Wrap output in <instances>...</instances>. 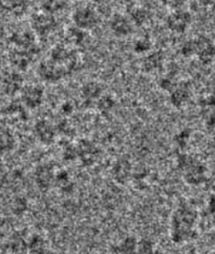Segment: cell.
<instances>
[{"label":"cell","mask_w":215,"mask_h":254,"mask_svg":"<svg viewBox=\"0 0 215 254\" xmlns=\"http://www.w3.org/2000/svg\"><path fill=\"white\" fill-rule=\"evenodd\" d=\"M72 20L75 26L84 31H90L99 24V15L91 6H82L77 8L72 15Z\"/></svg>","instance_id":"cell-3"},{"label":"cell","mask_w":215,"mask_h":254,"mask_svg":"<svg viewBox=\"0 0 215 254\" xmlns=\"http://www.w3.org/2000/svg\"><path fill=\"white\" fill-rule=\"evenodd\" d=\"M139 254H151L153 251L152 243L148 240H142L138 244Z\"/></svg>","instance_id":"cell-33"},{"label":"cell","mask_w":215,"mask_h":254,"mask_svg":"<svg viewBox=\"0 0 215 254\" xmlns=\"http://www.w3.org/2000/svg\"><path fill=\"white\" fill-rule=\"evenodd\" d=\"M138 242L132 237L126 238L121 245L118 247V251L121 254H139L138 251Z\"/></svg>","instance_id":"cell-24"},{"label":"cell","mask_w":215,"mask_h":254,"mask_svg":"<svg viewBox=\"0 0 215 254\" xmlns=\"http://www.w3.org/2000/svg\"><path fill=\"white\" fill-rule=\"evenodd\" d=\"M192 22V16L184 9H178L171 13L166 20V24L170 32L175 34H183L187 31Z\"/></svg>","instance_id":"cell-6"},{"label":"cell","mask_w":215,"mask_h":254,"mask_svg":"<svg viewBox=\"0 0 215 254\" xmlns=\"http://www.w3.org/2000/svg\"><path fill=\"white\" fill-rule=\"evenodd\" d=\"M14 145H15V140H14L13 135L8 131L7 132L2 131V134H1V149H2V151L3 152L11 151L14 148Z\"/></svg>","instance_id":"cell-32"},{"label":"cell","mask_w":215,"mask_h":254,"mask_svg":"<svg viewBox=\"0 0 215 254\" xmlns=\"http://www.w3.org/2000/svg\"><path fill=\"white\" fill-rule=\"evenodd\" d=\"M7 247L9 250L17 254H22L28 249V244L24 241V239L20 236H14L9 241Z\"/></svg>","instance_id":"cell-26"},{"label":"cell","mask_w":215,"mask_h":254,"mask_svg":"<svg viewBox=\"0 0 215 254\" xmlns=\"http://www.w3.org/2000/svg\"><path fill=\"white\" fill-rule=\"evenodd\" d=\"M197 56L199 61L205 65H210L215 59V43L206 36H200L195 39Z\"/></svg>","instance_id":"cell-7"},{"label":"cell","mask_w":215,"mask_h":254,"mask_svg":"<svg viewBox=\"0 0 215 254\" xmlns=\"http://www.w3.org/2000/svg\"><path fill=\"white\" fill-rule=\"evenodd\" d=\"M27 209V202L24 198L18 197L12 203V211L16 216H21V214Z\"/></svg>","instance_id":"cell-31"},{"label":"cell","mask_w":215,"mask_h":254,"mask_svg":"<svg viewBox=\"0 0 215 254\" xmlns=\"http://www.w3.org/2000/svg\"><path fill=\"white\" fill-rule=\"evenodd\" d=\"M28 251L31 254H45L46 245L44 239L40 236H34L28 243Z\"/></svg>","instance_id":"cell-25"},{"label":"cell","mask_w":215,"mask_h":254,"mask_svg":"<svg viewBox=\"0 0 215 254\" xmlns=\"http://www.w3.org/2000/svg\"><path fill=\"white\" fill-rule=\"evenodd\" d=\"M112 175L119 183L127 182L131 176V164L127 160H119L114 164Z\"/></svg>","instance_id":"cell-20"},{"label":"cell","mask_w":215,"mask_h":254,"mask_svg":"<svg viewBox=\"0 0 215 254\" xmlns=\"http://www.w3.org/2000/svg\"><path fill=\"white\" fill-rule=\"evenodd\" d=\"M205 254H214V253H211V252H208V253H205Z\"/></svg>","instance_id":"cell-44"},{"label":"cell","mask_w":215,"mask_h":254,"mask_svg":"<svg viewBox=\"0 0 215 254\" xmlns=\"http://www.w3.org/2000/svg\"><path fill=\"white\" fill-rule=\"evenodd\" d=\"M33 31L40 37H47L57 28V19L54 15L46 12L37 13L32 18Z\"/></svg>","instance_id":"cell-5"},{"label":"cell","mask_w":215,"mask_h":254,"mask_svg":"<svg viewBox=\"0 0 215 254\" xmlns=\"http://www.w3.org/2000/svg\"><path fill=\"white\" fill-rule=\"evenodd\" d=\"M189 136H190V132L188 130H184L180 134L177 135L175 140H177V143L181 146V148H185L186 144H187L188 139H189Z\"/></svg>","instance_id":"cell-35"},{"label":"cell","mask_w":215,"mask_h":254,"mask_svg":"<svg viewBox=\"0 0 215 254\" xmlns=\"http://www.w3.org/2000/svg\"><path fill=\"white\" fill-rule=\"evenodd\" d=\"M77 156H79V153H78V149L76 146L68 145L64 150V158L66 160H73L77 157Z\"/></svg>","instance_id":"cell-36"},{"label":"cell","mask_w":215,"mask_h":254,"mask_svg":"<svg viewBox=\"0 0 215 254\" xmlns=\"http://www.w3.org/2000/svg\"><path fill=\"white\" fill-rule=\"evenodd\" d=\"M178 165L184 171L185 180L187 183L199 185L206 181V168L191 156L181 154L178 158Z\"/></svg>","instance_id":"cell-1"},{"label":"cell","mask_w":215,"mask_h":254,"mask_svg":"<svg viewBox=\"0 0 215 254\" xmlns=\"http://www.w3.org/2000/svg\"><path fill=\"white\" fill-rule=\"evenodd\" d=\"M130 19L134 25L142 26L149 19V12L144 7H134L130 12Z\"/></svg>","instance_id":"cell-23"},{"label":"cell","mask_w":215,"mask_h":254,"mask_svg":"<svg viewBox=\"0 0 215 254\" xmlns=\"http://www.w3.org/2000/svg\"><path fill=\"white\" fill-rule=\"evenodd\" d=\"M177 86L178 85H175V83L172 81V79H170V77H163L160 81V87L165 91L172 92Z\"/></svg>","instance_id":"cell-34"},{"label":"cell","mask_w":215,"mask_h":254,"mask_svg":"<svg viewBox=\"0 0 215 254\" xmlns=\"http://www.w3.org/2000/svg\"><path fill=\"white\" fill-rule=\"evenodd\" d=\"M53 180L54 173L52 168L48 167V165H41V167L37 168L35 172V181L41 190H46L47 189H50Z\"/></svg>","instance_id":"cell-15"},{"label":"cell","mask_w":215,"mask_h":254,"mask_svg":"<svg viewBox=\"0 0 215 254\" xmlns=\"http://www.w3.org/2000/svg\"><path fill=\"white\" fill-rule=\"evenodd\" d=\"M209 211L212 214H215V197H212L209 201Z\"/></svg>","instance_id":"cell-40"},{"label":"cell","mask_w":215,"mask_h":254,"mask_svg":"<svg viewBox=\"0 0 215 254\" xmlns=\"http://www.w3.org/2000/svg\"><path fill=\"white\" fill-rule=\"evenodd\" d=\"M181 54L182 56L186 58H190L197 55V43H195V39L194 40H188L186 41L182 47H181Z\"/></svg>","instance_id":"cell-30"},{"label":"cell","mask_w":215,"mask_h":254,"mask_svg":"<svg viewBox=\"0 0 215 254\" xmlns=\"http://www.w3.org/2000/svg\"><path fill=\"white\" fill-rule=\"evenodd\" d=\"M110 31L119 38H125L131 35L133 32V23L130 18H127L122 14H115L110 19Z\"/></svg>","instance_id":"cell-11"},{"label":"cell","mask_w":215,"mask_h":254,"mask_svg":"<svg viewBox=\"0 0 215 254\" xmlns=\"http://www.w3.org/2000/svg\"><path fill=\"white\" fill-rule=\"evenodd\" d=\"M65 7V2L63 0H45L42 4V11L48 14H56L61 12Z\"/></svg>","instance_id":"cell-27"},{"label":"cell","mask_w":215,"mask_h":254,"mask_svg":"<svg viewBox=\"0 0 215 254\" xmlns=\"http://www.w3.org/2000/svg\"><path fill=\"white\" fill-rule=\"evenodd\" d=\"M190 254H198V253H197V251H195V250H191Z\"/></svg>","instance_id":"cell-42"},{"label":"cell","mask_w":215,"mask_h":254,"mask_svg":"<svg viewBox=\"0 0 215 254\" xmlns=\"http://www.w3.org/2000/svg\"><path fill=\"white\" fill-rule=\"evenodd\" d=\"M37 54V51H22L13 48L8 55V58L12 65L16 67L18 70H26Z\"/></svg>","instance_id":"cell-12"},{"label":"cell","mask_w":215,"mask_h":254,"mask_svg":"<svg viewBox=\"0 0 215 254\" xmlns=\"http://www.w3.org/2000/svg\"><path fill=\"white\" fill-rule=\"evenodd\" d=\"M85 31L77 26L70 27L65 33V39L68 44L74 46H80L85 41Z\"/></svg>","instance_id":"cell-22"},{"label":"cell","mask_w":215,"mask_h":254,"mask_svg":"<svg viewBox=\"0 0 215 254\" xmlns=\"http://www.w3.org/2000/svg\"><path fill=\"white\" fill-rule=\"evenodd\" d=\"M35 40L36 39L34 34L27 31L15 32L7 38L8 44H11L13 48H16V50L38 52V47Z\"/></svg>","instance_id":"cell-10"},{"label":"cell","mask_w":215,"mask_h":254,"mask_svg":"<svg viewBox=\"0 0 215 254\" xmlns=\"http://www.w3.org/2000/svg\"><path fill=\"white\" fill-rule=\"evenodd\" d=\"M50 59L65 68L68 74L75 72L79 66V58H78L77 53L63 44H58L53 48L50 54Z\"/></svg>","instance_id":"cell-2"},{"label":"cell","mask_w":215,"mask_h":254,"mask_svg":"<svg viewBox=\"0 0 215 254\" xmlns=\"http://www.w3.org/2000/svg\"><path fill=\"white\" fill-rule=\"evenodd\" d=\"M103 87L97 82L86 83L81 89V96L85 103L91 104L94 101H98L102 96Z\"/></svg>","instance_id":"cell-18"},{"label":"cell","mask_w":215,"mask_h":254,"mask_svg":"<svg viewBox=\"0 0 215 254\" xmlns=\"http://www.w3.org/2000/svg\"><path fill=\"white\" fill-rule=\"evenodd\" d=\"M77 149L78 153H79V157L82 158L83 162L85 161L86 164H91L94 162L98 150L93 142L83 140L77 146Z\"/></svg>","instance_id":"cell-21"},{"label":"cell","mask_w":215,"mask_h":254,"mask_svg":"<svg viewBox=\"0 0 215 254\" xmlns=\"http://www.w3.org/2000/svg\"><path fill=\"white\" fill-rule=\"evenodd\" d=\"M62 111L65 115H70L74 111V107L71 103L67 102L64 105H62Z\"/></svg>","instance_id":"cell-39"},{"label":"cell","mask_w":215,"mask_h":254,"mask_svg":"<svg viewBox=\"0 0 215 254\" xmlns=\"http://www.w3.org/2000/svg\"><path fill=\"white\" fill-rule=\"evenodd\" d=\"M37 137L43 143H52L55 139V129L53 126L46 121H39L34 128Z\"/></svg>","instance_id":"cell-16"},{"label":"cell","mask_w":215,"mask_h":254,"mask_svg":"<svg viewBox=\"0 0 215 254\" xmlns=\"http://www.w3.org/2000/svg\"><path fill=\"white\" fill-rule=\"evenodd\" d=\"M152 43L147 38H140L133 43V52L138 55H144L150 52Z\"/></svg>","instance_id":"cell-29"},{"label":"cell","mask_w":215,"mask_h":254,"mask_svg":"<svg viewBox=\"0 0 215 254\" xmlns=\"http://www.w3.org/2000/svg\"><path fill=\"white\" fill-rule=\"evenodd\" d=\"M186 1V0H185ZM172 3H173V6H180L184 3V0H172Z\"/></svg>","instance_id":"cell-41"},{"label":"cell","mask_w":215,"mask_h":254,"mask_svg":"<svg viewBox=\"0 0 215 254\" xmlns=\"http://www.w3.org/2000/svg\"><path fill=\"white\" fill-rule=\"evenodd\" d=\"M23 88V77L17 71L7 72L2 77V90L7 96H13Z\"/></svg>","instance_id":"cell-13"},{"label":"cell","mask_w":215,"mask_h":254,"mask_svg":"<svg viewBox=\"0 0 215 254\" xmlns=\"http://www.w3.org/2000/svg\"><path fill=\"white\" fill-rule=\"evenodd\" d=\"M164 60H165V57L162 52L160 51L152 52L143 59L142 64H141L142 70L146 73H150V72L159 70L164 65Z\"/></svg>","instance_id":"cell-14"},{"label":"cell","mask_w":215,"mask_h":254,"mask_svg":"<svg viewBox=\"0 0 215 254\" xmlns=\"http://www.w3.org/2000/svg\"><path fill=\"white\" fill-rule=\"evenodd\" d=\"M43 88L38 85L24 86L21 90V102L28 109H36L43 102Z\"/></svg>","instance_id":"cell-9"},{"label":"cell","mask_w":215,"mask_h":254,"mask_svg":"<svg viewBox=\"0 0 215 254\" xmlns=\"http://www.w3.org/2000/svg\"><path fill=\"white\" fill-rule=\"evenodd\" d=\"M1 6L5 12L16 17L24 15L27 11V0H1Z\"/></svg>","instance_id":"cell-19"},{"label":"cell","mask_w":215,"mask_h":254,"mask_svg":"<svg viewBox=\"0 0 215 254\" xmlns=\"http://www.w3.org/2000/svg\"><path fill=\"white\" fill-rule=\"evenodd\" d=\"M213 226H214V229H215V214H214V219H213Z\"/></svg>","instance_id":"cell-43"},{"label":"cell","mask_w":215,"mask_h":254,"mask_svg":"<svg viewBox=\"0 0 215 254\" xmlns=\"http://www.w3.org/2000/svg\"><path fill=\"white\" fill-rule=\"evenodd\" d=\"M190 89L188 85H180L175 87V89L170 92V103L175 108H182L190 100Z\"/></svg>","instance_id":"cell-17"},{"label":"cell","mask_w":215,"mask_h":254,"mask_svg":"<svg viewBox=\"0 0 215 254\" xmlns=\"http://www.w3.org/2000/svg\"><path fill=\"white\" fill-rule=\"evenodd\" d=\"M38 74L41 79L48 83H56L62 80L66 75H70L61 65L57 64L51 59H47L40 63L38 67Z\"/></svg>","instance_id":"cell-4"},{"label":"cell","mask_w":215,"mask_h":254,"mask_svg":"<svg viewBox=\"0 0 215 254\" xmlns=\"http://www.w3.org/2000/svg\"><path fill=\"white\" fill-rule=\"evenodd\" d=\"M200 3L206 7H210L213 11H215V0H199Z\"/></svg>","instance_id":"cell-38"},{"label":"cell","mask_w":215,"mask_h":254,"mask_svg":"<svg viewBox=\"0 0 215 254\" xmlns=\"http://www.w3.org/2000/svg\"><path fill=\"white\" fill-rule=\"evenodd\" d=\"M197 219L198 213L194 209L187 206L180 207L173 216L172 229H193Z\"/></svg>","instance_id":"cell-8"},{"label":"cell","mask_w":215,"mask_h":254,"mask_svg":"<svg viewBox=\"0 0 215 254\" xmlns=\"http://www.w3.org/2000/svg\"><path fill=\"white\" fill-rule=\"evenodd\" d=\"M200 105L205 108L215 107V95H206L200 100Z\"/></svg>","instance_id":"cell-37"},{"label":"cell","mask_w":215,"mask_h":254,"mask_svg":"<svg viewBox=\"0 0 215 254\" xmlns=\"http://www.w3.org/2000/svg\"><path fill=\"white\" fill-rule=\"evenodd\" d=\"M115 105L114 100L110 95H102L99 100L97 101V108L102 113H108L113 109Z\"/></svg>","instance_id":"cell-28"}]
</instances>
